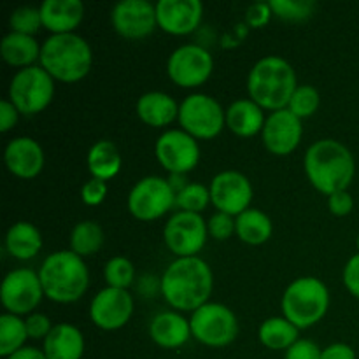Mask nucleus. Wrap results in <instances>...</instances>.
I'll return each mask as SVG.
<instances>
[{
  "label": "nucleus",
  "mask_w": 359,
  "mask_h": 359,
  "mask_svg": "<svg viewBox=\"0 0 359 359\" xmlns=\"http://www.w3.org/2000/svg\"><path fill=\"white\" fill-rule=\"evenodd\" d=\"M212 287V270L198 256L172 262L160 280L165 302L170 307L184 312H195L202 305L209 304Z\"/></svg>",
  "instance_id": "1"
},
{
  "label": "nucleus",
  "mask_w": 359,
  "mask_h": 359,
  "mask_svg": "<svg viewBox=\"0 0 359 359\" xmlns=\"http://www.w3.org/2000/svg\"><path fill=\"white\" fill-rule=\"evenodd\" d=\"M304 168L311 184L330 196L349 188L356 174V161L342 142L323 139L307 149Z\"/></svg>",
  "instance_id": "2"
},
{
  "label": "nucleus",
  "mask_w": 359,
  "mask_h": 359,
  "mask_svg": "<svg viewBox=\"0 0 359 359\" xmlns=\"http://www.w3.org/2000/svg\"><path fill=\"white\" fill-rule=\"evenodd\" d=\"M297 88V72L280 56H265L256 62L248 76L249 98L273 112L287 109Z\"/></svg>",
  "instance_id": "3"
},
{
  "label": "nucleus",
  "mask_w": 359,
  "mask_h": 359,
  "mask_svg": "<svg viewBox=\"0 0 359 359\" xmlns=\"http://www.w3.org/2000/svg\"><path fill=\"white\" fill-rule=\"evenodd\" d=\"M44 297L56 304H74L79 300L90 284V272L81 256L72 251L49 255L39 270Z\"/></svg>",
  "instance_id": "4"
},
{
  "label": "nucleus",
  "mask_w": 359,
  "mask_h": 359,
  "mask_svg": "<svg viewBox=\"0 0 359 359\" xmlns=\"http://www.w3.org/2000/svg\"><path fill=\"white\" fill-rule=\"evenodd\" d=\"M93 63L90 44L77 34L51 35L41 49V67L56 81L77 83Z\"/></svg>",
  "instance_id": "5"
},
{
  "label": "nucleus",
  "mask_w": 359,
  "mask_h": 359,
  "mask_svg": "<svg viewBox=\"0 0 359 359\" xmlns=\"http://www.w3.org/2000/svg\"><path fill=\"white\" fill-rule=\"evenodd\" d=\"M283 314L298 330L314 326L326 316L330 307L328 287L318 277H300L283 294Z\"/></svg>",
  "instance_id": "6"
},
{
  "label": "nucleus",
  "mask_w": 359,
  "mask_h": 359,
  "mask_svg": "<svg viewBox=\"0 0 359 359\" xmlns=\"http://www.w3.org/2000/svg\"><path fill=\"white\" fill-rule=\"evenodd\" d=\"M55 97V79L42 67L32 65L14 74L9 84V100L23 116L44 111Z\"/></svg>",
  "instance_id": "7"
},
{
  "label": "nucleus",
  "mask_w": 359,
  "mask_h": 359,
  "mask_svg": "<svg viewBox=\"0 0 359 359\" xmlns=\"http://www.w3.org/2000/svg\"><path fill=\"white\" fill-rule=\"evenodd\" d=\"M179 123L195 139L210 140L226 125V112L219 102L205 93H193L179 105Z\"/></svg>",
  "instance_id": "8"
},
{
  "label": "nucleus",
  "mask_w": 359,
  "mask_h": 359,
  "mask_svg": "<svg viewBox=\"0 0 359 359\" xmlns=\"http://www.w3.org/2000/svg\"><path fill=\"white\" fill-rule=\"evenodd\" d=\"M191 333L198 342L209 347H224L237 339L238 321L233 312L221 304H205L193 312Z\"/></svg>",
  "instance_id": "9"
},
{
  "label": "nucleus",
  "mask_w": 359,
  "mask_h": 359,
  "mask_svg": "<svg viewBox=\"0 0 359 359\" xmlns=\"http://www.w3.org/2000/svg\"><path fill=\"white\" fill-rule=\"evenodd\" d=\"M175 205V193L168 179L147 175L135 182L128 195V210L135 219L154 221Z\"/></svg>",
  "instance_id": "10"
},
{
  "label": "nucleus",
  "mask_w": 359,
  "mask_h": 359,
  "mask_svg": "<svg viewBox=\"0 0 359 359\" xmlns=\"http://www.w3.org/2000/svg\"><path fill=\"white\" fill-rule=\"evenodd\" d=\"M207 223L200 214L179 210L163 228V238L167 248L177 258H193L203 249L207 242Z\"/></svg>",
  "instance_id": "11"
},
{
  "label": "nucleus",
  "mask_w": 359,
  "mask_h": 359,
  "mask_svg": "<svg viewBox=\"0 0 359 359\" xmlns=\"http://www.w3.org/2000/svg\"><path fill=\"white\" fill-rule=\"evenodd\" d=\"M214 70V60L205 48L184 44L168 56L167 72L172 83L181 88H198Z\"/></svg>",
  "instance_id": "12"
},
{
  "label": "nucleus",
  "mask_w": 359,
  "mask_h": 359,
  "mask_svg": "<svg viewBox=\"0 0 359 359\" xmlns=\"http://www.w3.org/2000/svg\"><path fill=\"white\" fill-rule=\"evenodd\" d=\"M42 294H44V290H42L39 273L30 269H16L11 270L4 277L0 300L9 314L30 316L41 304Z\"/></svg>",
  "instance_id": "13"
},
{
  "label": "nucleus",
  "mask_w": 359,
  "mask_h": 359,
  "mask_svg": "<svg viewBox=\"0 0 359 359\" xmlns=\"http://www.w3.org/2000/svg\"><path fill=\"white\" fill-rule=\"evenodd\" d=\"M154 154L168 174L186 175L198 165L200 146L184 130H168L158 137Z\"/></svg>",
  "instance_id": "14"
},
{
  "label": "nucleus",
  "mask_w": 359,
  "mask_h": 359,
  "mask_svg": "<svg viewBox=\"0 0 359 359\" xmlns=\"http://www.w3.org/2000/svg\"><path fill=\"white\" fill-rule=\"evenodd\" d=\"M210 202L217 212L228 216H241L244 210L251 209L252 186L244 174L235 170L219 172L210 182Z\"/></svg>",
  "instance_id": "15"
},
{
  "label": "nucleus",
  "mask_w": 359,
  "mask_h": 359,
  "mask_svg": "<svg viewBox=\"0 0 359 359\" xmlns=\"http://www.w3.org/2000/svg\"><path fill=\"white\" fill-rule=\"evenodd\" d=\"M114 30L125 39H144L158 27L156 6L147 0H121L111 11Z\"/></svg>",
  "instance_id": "16"
},
{
  "label": "nucleus",
  "mask_w": 359,
  "mask_h": 359,
  "mask_svg": "<svg viewBox=\"0 0 359 359\" xmlns=\"http://www.w3.org/2000/svg\"><path fill=\"white\" fill-rule=\"evenodd\" d=\"M133 314V298L126 290L105 287L95 294L90 305V319L97 328L114 332L123 328Z\"/></svg>",
  "instance_id": "17"
},
{
  "label": "nucleus",
  "mask_w": 359,
  "mask_h": 359,
  "mask_svg": "<svg viewBox=\"0 0 359 359\" xmlns=\"http://www.w3.org/2000/svg\"><path fill=\"white\" fill-rule=\"evenodd\" d=\"M304 133L302 119L290 109H280L266 118L262 139L266 149L276 156H287L298 147Z\"/></svg>",
  "instance_id": "18"
},
{
  "label": "nucleus",
  "mask_w": 359,
  "mask_h": 359,
  "mask_svg": "<svg viewBox=\"0 0 359 359\" xmlns=\"http://www.w3.org/2000/svg\"><path fill=\"white\" fill-rule=\"evenodd\" d=\"M203 16L200 0H160L156 4L158 27L170 35H188L198 28Z\"/></svg>",
  "instance_id": "19"
},
{
  "label": "nucleus",
  "mask_w": 359,
  "mask_h": 359,
  "mask_svg": "<svg viewBox=\"0 0 359 359\" xmlns=\"http://www.w3.org/2000/svg\"><path fill=\"white\" fill-rule=\"evenodd\" d=\"M7 170L20 179H34L44 168V151L32 137H16L4 151Z\"/></svg>",
  "instance_id": "20"
},
{
  "label": "nucleus",
  "mask_w": 359,
  "mask_h": 359,
  "mask_svg": "<svg viewBox=\"0 0 359 359\" xmlns=\"http://www.w3.org/2000/svg\"><path fill=\"white\" fill-rule=\"evenodd\" d=\"M42 27L53 35L74 34L84 18V6L81 0H46L42 2Z\"/></svg>",
  "instance_id": "21"
},
{
  "label": "nucleus",
  "mask_w": 359,
  "mask_h": 359,
  "mask_svg": "<svg viewBox=\"0 0 359 359\" xmlns=\"http://www.w3.org/2000/svg\"><path fill=\"white\" fill-rule=\"evenodd\" d=\"M191 325L177 312H161L149 325V337L163 349H179L191 337Z\"/></svg>",
  "instance_id": "22"
},
{
  "label": "nucleus",
  "mask_w": 359,
  "mask_h": 359,
  "mask_svg": "<svg viewBox=\"0 0 359 359\" xmlns=\"http://www.w3.org/2000/svg\"><path fill=\"white\" fill-rule=\"evenodd\" d=\"M137 116L140 121L154 128H163L179 118V105L163 91H149L137 100Z\"/></svg>",
  "instance_id": "23"
},
{
  "label": "nucleus",
  "mask_w": 359,
  "mask_h": 359,
  "mask_svg": "<svg viewBox=\"0 0 359 359\" xmlns=\"http://www.w3.org/2000/svg\"><path fill=\"white\" fill-rule=\"evenodd\" d=\"M42 351L48 359H81L84 354V337L76 326L62 323L53 326Z\"/></svg>",
  "instance_id": "24"
},
{
  "label": "nucleus",
  "mask_w": 359,
  "mask_h": 359,
  "mask_svg": "<svg viewBox=\"0 0 359 359\" xmlns=\"http://www.w3.org/2000/svg\"><path fill=\"white\" fill-rule=\"evenodd\" d=\"M265 121L263 109L251 98L235 100L226 109V126L238 137H252L263 132Z\"/></svg>",
  "instance_id": "25"
},
{
  "label": "nucleus",
  "mask_w": 359,
  "mask_h": 359,
  "mask_svg": "<svg viewBox=\"0 0 359 359\" xmlns=\"http://www.w3.org/2000/svg\"><path fill=\"white\" fill-rule=\"evenodd\" d=\"M6 249L13 258L32 259L42 249V235L35 224L28 221H18L7 230Z\"/></svg>",
  "instance_id": "26"
},
{
  "label": "nucleus",
  "mask_w": 359,
  "mask_h": 359,
  "mask_svg": "<svg viewBox=\"0 0 359 359\" xmlns=\"http://www.w3.org/2000/svg\"><path fill=\"white\" fill-rule=\"evenodd\" d=\"M41 46L32 35L9 32L0 42V55L2 60L11 67L27 69L32 67L35 60H41Z\"/></svg>",
  "instance_id": "27"
},
{
  "label": "nucleus",
  "mask_w": 359,
  "mask_h": 359,
  "mask_svg": "<svg viewBox=\"0 0 359 359\" xmlns=\"http://www.w3.org/2000/svg\"><path fill=\"white\" fill-rule=\"evenodd\" d=\"M86 163L91 177L107 182L114 179L121 170V154L111 140H98L97 144L91 146Z\"/></svg>",
  "instance_id": "28"
},
{
  "label": "nucleus",
  "mask_w": 359,
  "mask_h": 359,
  "mask_svg": "<svg viewBox=\"0 0 359 359\" xmlns=\"http://www.w3.org/2000/svg\"><path fill=\"white\" fill-rule=\"evenodd\" d=\"M272 221L259 209L244 210L241 216L235 217V233L244 244L262 245L272 237Z\"/></svg>",
  "instance_id": "29"
},
{
  "label": "nucleus",
  "mask_w": 359,
  "mask_h": 359,
  "mask_svg": "<svg viewBox=\"0 0 359 359\" xmlns=\"http://www.w3.org/2000/svg\"><path fill=\"white\" fill-rule=\"evenodd\" d=\"M259 342L272 351L290 349L298 339V328L291 325L286 318H270L259 326Z\"/></svg>",
  "instance_id": "30"
},
{
  "label": "nucleus",
  "mask_w": 359,
  "mask_h": 359,
  "mask_svg": "<svg viewBox=\"0 0 359 359\" xmlns=\"http://www.w3.org/2000/svg\"><path fill=\"white\" fill-rule=\"evenodd\" d=\"M104 244V231L97 221H79L70 231V251L81 258L95 255Z\"/></svg>",
  "instance_id": "31"
},
{
  "label": "nucleus",
  "mask_w": 359,
  "mask_h": 359,
  "mask_svg": "<svg viewBox=\"0 0 359 359\" xmlns=\"http://www.w3.org/2000/svg\"><path fill=\"white\" fill-rule=\"evenodd\" d=\"M27 339V326L20 316L9 312L0 316V356L9 358L16 351L23 349Z\"/></svg>",
  "instance_id": "32"
},
{
  "label": "nucleus",
  "mask_w": 359,
  "mask_h": 359,
  "mask_svg": "<svg viewBox=\"0 0 359 359\" xmlns=\"http://www.w3.org/2000/svg\"><path fill=\"white\" fill-rule=\"evenodd\" d=\"M210 203V189L198 182H189L182 191L175 195V207L184 212L200 214Z\"/></svg>",
  "instance_id": "33"
},
{
  "label": "nucleus",
  "mask_w": 359,
  "mask_h": 359,
  "mask_svg": "<svg viewBox=\"0 0 359 359\" xmlns=\"http://www.w3.org/2000/svg\"><path fill=\"white\" fill-rule=\"evenodd\" d=\"M104 277L109 287L128 291L133 279H135V269H133V263L130 259L116 256V258L109 259L107 265H105Z\"/></svg>",
  "instance_id": "34"
},
{
  "label": "nucleus",
  "mask_w": 359,
  "mask_h": 359,
  "mask_svg": "<svg viewBox=\"0 0 359 359\" xmlns=\"http://www.w3.org/2000/svg\"><path fill=\"white\" fill-rule=\"evenodd\" d=\"M269 4L272 13L286 21H304L316 11V2L312 0H272Z\"/></svg>",
  "instance_id": "35"
},
{
  "label": "nucleus",
  "mask_w": 359,
  "mask_h": 359,
  "mask_svg": "<svg viewBox=\"0 0 359 359\" xmlns=\"http://www.w3.org/2000/svg\"><path fill=\"white\" fill-rule=\"evenodd\" d=\"M319 104H321V95H319V91L314 86H311V84H302V86L297 88L293 97H291L287 109L294 116L304 119L314 114L319 109Z\"/></svg>",
  "instance_id": "36"
},
{
  "label": "nucleus",
  "mask_w": 359,
  "mask_h": 359,
  "mask_svg": "<svg viewBox=\"0 0 359 359\" xmlns=\"http://www.w3.org/2000/svg\"><path fill=\"white\" fill-rule=\"evenodd\" d=\"M9 27H11V32H16V34H23V35H32V37H34L35 32L42 27L41 9L32 6L18 7V9L13 11V14H11Z\"/></svg>",
  "instance_id": "37"
},
{
  "label": "nucleus",
  "mask_w": 359,
  "mask_h": 359,
  "mask_svg": "<svg viewBox=\"0 0 359 359\" xmlns=\"http://www.w3.org/2000/svg\"><path fill=\"white\" fill-rule=\"evenodd\" d=\"M207 230L209 235L216 241H228L235 233V219L233 216H228L224 212H216L207 221Z\"/></svg>",
  "instance_id": "38"
},
{
  "label": "nucleus",
  "mask_w": 359,
  "mask_h": 359,
  "mask_svg": "<svg viewBox=\"0 0 359 359\" xmlns=\"http://www.w3.org/2000/svg\"><path fill=\"white\" fill-rule=\"evenodd\" d=\"M107 182L91 177L90 181L84 182V186L81 188V200L90 207L100 205L105 200V196H107Z\"/></svg>",
  "instance_id": "39"
},
{
  "label": "nucleus",
  "mask_w": 359,
  "mask_h": 359,
  "mask_svg": "<svg viewBox=\"0 0 359 359\" xmlns=\"http://www.w3.org/2000/svg\"><path fill=\"white\" fill-rule=\"evenodd\" d=\"M25 326H27L28 339L32 340H46V337H48L53 330L51 321H49L48 316L39 314V312H34V314L28 316V318L25 319Z\"/></svg>",
  "instance_id": "40"
},
{
  "label": "nucleus",
  "mask_w": 359,
  "mask_h": 359,
  "mask_svg": "<svg viewBox=\"0 0 359 359\" xmlns=\"http://www.w3.org/2000/svg\"><path fill=\"white\" fill-rule=\"evenodd\" d=\"M323 351L312 340L300 339L286 351V359H321Z\"/></svg>",
  "instance_id": "41"
},
{
  "label": "nucleus",
  "mask_w": 359,
  "mask_h": 359,
  "mask_svg": "<svg viewBox=\"0 0 359 359\" xmlns=\"http://www.w3.org/2000/svg\"><path fill=\"white\" fill-rule=\"evenodd\" d=\"M272 16L273 13L270 9V4L256 2L249 6L248 11H245V23L251 28H262L269 23Z\"/></svg>",
  "instance_id": "42"
},
{
  "label": "nucleus",
  "mask_w": 359,
  "mask_h": 359,
  "mask_svg": "<svg viewBox=\"0 0 359 359\" xmlns=\"http://www.w3.org/2000/svg\"><path fill=\"white\" fill-rule=\"evenodd\" d=\"M328 209L333 216L344 217L349 216L354 209V200L351 196V193L347 191H337L333 195L328 196Z\"/></svg>",
  "instance_id": "43"
},
{
  "label": "nucleus",
  "mask_w": 359,
  "mask_h": 359,
  "mask_svg": "<svg viewBox=\"0 0 359 359\" xmlns=\"http://www.w3.org/2000/svg\"><path fill=\"white\" fill-rule=\"evenodd\" d=\"M344 284H346L347 291L359 300V252H356L344 266Z\"/></svg>",
  "instance_id": "44"
},
{
  "label": "nucleus",
  "mask_w": 359,
  "mask_h": 359,
  "mask_svg": "<svg viewBox=\"0 0 359 359\" xmlns=\"http://www.w3.org/2000/svg\"><path fill=\"white\" fill-rule=\"evenodd\" d=\"M18 116H20V111L11 104L9 98L0 102V132H9L18 123Z\"/></svg>",
  "instance_id": "45"
},
{
  "label": "nucleus",
  "mask_w": 359,
  "mask_h": 359,
  "mask_svg": "<svg viewBox=\"0 0 359 359\" xmlns=\"http://www.w3.org/2000/svg\"><path fill=\"white\" fill-rule=\"evenodd\" d=\"M321 359H356V353L351 346L339 342L323 349Z\"/></svg>",
  "instance_id": "46"
},
{
  "label": "nucleus",
  "mask_w": 359,
  "mask_h": 359,
  "mask_svg": "<svg viewBox=\"0 0 359 359\" xmlns=\"http://www.w3.org/2000/svg\"><path fill=\"white\" fill-rule=\"evenodd\" d=\"M7 359H48V358H46L44 351L37 349V347H23V349L11 354Z\"/></svg>",
  "instance_id": "47"
},
{
  "label": "nucleus",
  "mask_w": 359,
  "mask_h": 359,
  "mask_svg": "<svg viewBox=\"0 0 359 359\" xmlns=\"http://www.w3.org/2000/svg\"><path fill=\"white\" fill-rule=\"evenodd\" d=\"M168 182H170V188L174 189L175 195H177L179 191H182V189L189 184V182H186V177L182 174H170Z\"/></svg>",
  "instance_id": "48"
},
{
  "label": "nucleus",
  "mask_w": 359,
  "mask_h": 359,
  "mask_svg": "<svg viewBox=\"0 0 359 359\" xmlns=\"http://www.w3.org/2000/svg\"><path fill=\"white\" fill-rule=\"evenodd\" d=\"M356 245H358V251H359V233H358V238H356Z\"/></svg>",
  "instance_id": "49"
}]
</instances>
